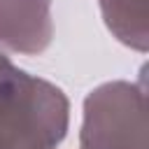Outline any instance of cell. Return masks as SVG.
<instances>
[{
  "instance_id": "cell-4",
  "label": "cell",
  "mask_w": 149,
  "mask_h": 149,
  "mask_svg": "<svg viewBox=\"0 0 149 149\" xmlns=\"http://www.w3.org/2000/svg\"><path fill=\"white\" fill-rule=\"evenodd\" d=\"M109 33L126 47L144 54L149 47L147 0H98Z\"/></svg>"
},
{
  "instance_id": "cell-2",
  "label": "cell",
  "mask_w": 149,
  "mask_h": 149,
  "mask_svg": "<svg viewBox=\"0 0 149 149\" xmlns=\"http://www.w3.org/2000/svg\"><path fill=\"white\" fill-rule=\"evenodd\" d=\"M79 149H147L144 86L105 81L84 98Z\"/></svg>"
},
{
  "instance_id": "cell-3",
  "label": "cell",
  "mask_w": 149,
  "mask_h": 149,
  "mask_svg": "<svg viewBox=\"0 0 149 149\" xmlns=\"http://www.w3.org/2000/svg\"><path fill=\"white\" fill-rule=\"evenodd\" d=\"M54 37L51 0H0V47L37 56Z\"/></svg>"
},
{
  "instance_id": "cell-1",
  "label": "cell",
  "mask_w": 149,
  "mask_h": 149,
  "mask_svg": "<svg viewBox=\"0 0 149 149\" xmlns=\"http://www.w3.org/2000/svg\"><path fill=\"white\" fill-rule=\"evenodd\" d=\"M70 126L68 95L23 70L0 105V149H56Z\"/></svg>"
},
{
  "instance_id": "cell-5",
  "label": "cell",
  "mask_w": 149,
  "mask_h": 149,
  "mask_svg": "<svg viewBox=\"0 0 149 149\" xmlns=\"http://www.w3.org/2000/svg\"><path fill=\"white\" fill-rule=\"evenodd\" d=\"M21 72H23V70L16 68V65L9 61V56H5V54L0 51V102H5V98L14 91Z\"/></svg>"
}]
</instances>
